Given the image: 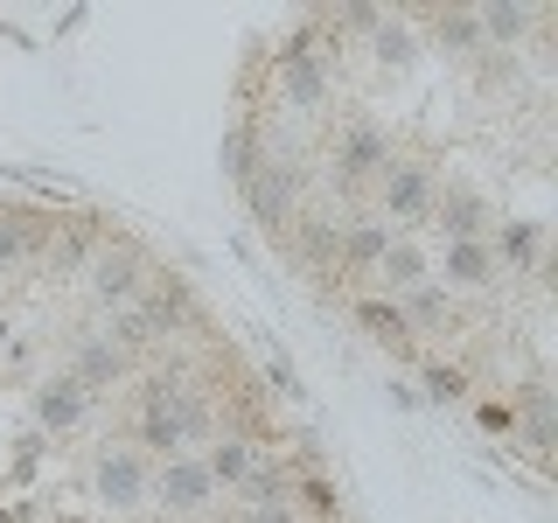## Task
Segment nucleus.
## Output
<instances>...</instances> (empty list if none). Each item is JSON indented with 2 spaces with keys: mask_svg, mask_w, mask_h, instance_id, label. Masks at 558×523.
I'll return each mask as SVG.
<instances>
[{
  "mask_svg": "<svg viewBox=\"0 0 558 523\" xmlns=\"http://www.w3.org/2000/svg\"><path fill=\"white\" fill-rule=\"evenodd\" d=\"M356 321L371 328V336L384 349H398V356H412V328H405V307H384V301H363L356 307Z\"/></svg>",
  "mask_w": 558,
  "mask_h": 523,
  "instance_id": "nucleus-1",
  "label": "nucleus"
},
{
  "mask_svg": "<svg viewBox=\"0 0 558 523\" xmlns=\"http://www.w3.org/2000/svg\"><path fill=\"white\" fill-rule=\"evenodd\" d=\"M203 496H209V475H203V467H174V475L161 482V502H168V510H196Z\"/></svg>",
  "mask_w": 558,
  "mask_h": 523,
  "instance_id": "nucleus-2",
  "label": "nucleus"
},
{
  "mask_svg": "<svg viewBox=\"0 0 558 523\" xmlns=\"http://www.w3.org/2000/svg\"><path fill=\"white\" fill-rule=\"evenodd\" d=\"M133 482H140V467H133V461H112V467H105V496H112V502H133V496H140Z\"/></svg>",
  "mask_w": 558,
  "mask_h": 523,
  "instance_id": "nucleus-3",
  "label": "nucleus"
}]
</instances>
